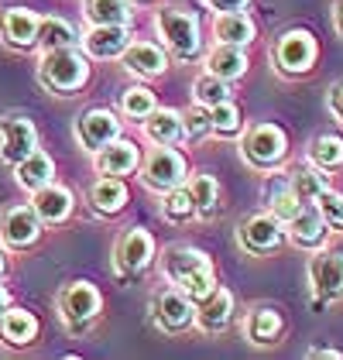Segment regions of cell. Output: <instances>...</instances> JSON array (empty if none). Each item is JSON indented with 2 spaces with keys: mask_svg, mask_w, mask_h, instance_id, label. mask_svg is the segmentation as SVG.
I'll return each instance as SVG.
<instances>
[{
  "mask_svg": "<svg viewBox=\"0 0 343 360\" xmlns=\"http://www.w3.org/2000/svg\"><path fill=\"white\" fill-rule=\"evenodd\" d=\"M89 76V65L72 49H52L41 58V83L56 93H76Z\"/></svg>",
  "mask_w": 343,
  "mask_h": 360,
  "instance_id": "6da1fadb",
  "label": "cell"
},
{
  "mask_svg": "<svg viewBox=\"0 0 343 360\" xmlns=\"http://www.w3.org/2000/svg\"><path fill=\"white\" fill-rule=\"evenodd\" d=\"M158 31L169 41L175 58H193L200 56V25L193 14L175 11V7H162L158 11Z\"/></svg>",
  "mask_w": 343,
  "mask_h": 360,
  "instance_id": "7a4b0ae2",
  "label": "cell"
},
{
  "mask_svg": "<svg viewBox=\"0 0 343 360\" xmlns=\"http://www.w3.org/2000/svg\"><path fill=\"white\" fill-rule=\"evenodd\" d=\"M182 179H186V158L172 144H162V148H155L148 155V162H144V182L151 189L169 193L175 186H182Z\"/></svg>",
  "mask_w": 343,
  "mask_h": 360,
  "instance_id": "3957f363",
  "label": "cell"
},
{
  "mask_svg": "<svg viewBox=\"0 0 343 360\" xmlns=\"http://www.w3.org/2000/svg\"><path fill=\"white\" fill-rule=\"evenodd\" d=\"M38 148V131L28 117H7L0 120V158L7 165L25 162L31 151Z\"/></svg>",
  "mask_w": 343,
  "mask_h": 360,
  "instance_id": "277c9868",
  "label": "cell"
},
{
  "mask_svg": "<svg viewBox=\"0 0 343 360\" xmlns=\"http://www.w3.org/2000/svg\"><path fill=\"white\" fill-rule=\"evenodd\" d=\"M244 158L251 165H278L285 158V134L275 124H257L254 131L244 138Z\"/></svg>",
  "mask_w": 343,
  "mask_h": 360,
  "instance_id": "5b68a950",
  "label": "cell"
},
{
  "mask_svg": "<svg viewBox=\"0 0 343 360\" xmlns=\"http://www.w3.org/2000/svg\"><path fill=\"white\" fill-rule=\"evenodd\" d=\"M41 233V223H38V213L31 206H11L0 213V240L4 248H28L38 240Z\"/></svg>",
  "mask_w": 343,
  "mask_h": 360,
  "instance_id": "8992f818",
  "label": "cell"
},
{
  "mask_svg": "<svg viewBox=\"0 0 343 360\" xmlns=\"http://www.w3.org/2000/svg\"><path fill=\"white\" fill-rule=\"evenodd\" d=\"M309 281L319 299H337L343 295V254L340 250H323L309 261Z\"/></svg>",
  "mask_w": 343,
  "mask_h": 360,
  "instance_id": "52a82bcc",
  "label": "cell"
},
{
  "mask_svg": "<svg viewBox=\"0 0 343 360\" xmlns=\"http://www.w3.org/2000/svg\"><path fill=\"white\" fill-rule=\"evenodd\" d=\"M114 254H117V271L134 275V271L148 268V261L155 257V237L148 230H141V226H134V230L124 233V240L117 244Z\"/></svg>",
  "mask_w": 343,
  "mask_h": 360,
  "instance_id": "ba28073f",
  "label": "cell"
},
{
  "mask_svg": "<svg viewBox=\"0 0 343 360\" xmlns=\"http://www.w3.org/2000/svg\"><path fill=\"white\" fill-rule=\"evenodd\" d=\"M275 58H278V65L285 72H306L316 58L313 34H306V31H288V34H282L278 45H275Z\"/></svg>",
  "mask_w": 343,
  "mask_h": 360,
  "instance_id": "9c48e42d",
  "label": "cell"
},
{
  "mask_svg": "<svg viewBox=\"0 0 343 360\" xmlns=\"http://www.w3.org/2000/svg\"><path fill=\"white\" fill-rule=\"evenodd\" d=\"M127 45H131L127 25H93L89 34L83 38L86 56L93 58H120Z\"/></svg>",
  "mask_w": 343,
  "mask_h": 360,
  "instance_id": "30bf717a",
  "label": "cell"
},
{
  "mask_svg": "<svg viewBox=\"0 0 343 360\" xmlns=\"http://www.w3.org/2000/svg\"><path fill=\"white\" fill-rule=\"evenodd\" d=\"M76 134L89 151H100L103 144L120 138V120L110 110H86L79 117V124H76Z\"/></svg>",
  "mask_w": 343,
  "mask_h": 360,
  "instance_id": "8fae6325",
  "label": "cell"
},
{
  "mask_svg": "<svg viewBox=\"0 0 343 360\" xmlns=\"http://www.w3.org/2000/svg\"><path fill=\"white\" fill-rule=\"evenodd\" d=\"M282 220L278 217H268V213H257L251 220L240 226V240H244V248L254 250V254H268V250H275L282 244Z\"/></svg>",
  "mask_w": 343,
  "mask_h": 360,
  "instance_id": "7c38bea8",
  "label": "cell"
},
{
  "mask_svg": "<svg viewBox=\"0 0 343 360\" xmlns=\"http://www.w3.org/2000/svg\"><path fill=\"white\" fill-rule=\"evenodd\" d=\"M58 309H62V319L69 323H86L100 312V292L89 285V281H76L62 292L58 299Z\"/></svg>",
  "mask_w": 343,
  "mask_h": 360,
  "instance_id": "4fadbf2b",
  "label": "cell"
},
{
  "mask_svg": "<svg viewBox=\"0 0 343 360\" xmlns=\"http://www.w3.org/2000/svg\"><path fill=\"white\" fill-rule=\"evenodd\" d=\"M31 210L38 213V220H48V223H62L69 213H72V193L62 189V186H38L34 189V199H31Z\"/></svg>",
  "mask_w": 343,
  "mask_h": 360,
  "instance_id": "5bb4252c",
  "label": "cell"
},
{
  "mask_svg": "<svg viewBox=\"0 0 343 360\" xmlns=\"http://www.w3.org/2000/svg\"><path fill=\"white\" fill-rule=\"evenodd\" d=\"M155 316L165 330H186L193 319H196V309H193V299L186 292H162L158 302H155Z\"/></svg>",
  "mask_w": 343,
  "mask_h": 360,
  "instance_id": "9a60e30c",
  "label": "cell"
},
{
  "mask_svg": "<svg viewBox=\"0 0 343 360\" xmlns=\"http://www.w3.org/2000/svg\"><path fill=\"white\" fill-rule=\"evenodd\" d=\"M124 65H127L134 76L151 79V76H162L169 62H165V52H162L158 45H151V41H134V45L124 49Z\"/></svg>",
  "mask_w": 343,
  "mask_h": 360,
  "instance_id": "2e32d148",
  "label": "cell"
},
{
  "mask_svg": "<svg viewBox=\"0 0 343 360\" xmlns=\"http://www.w3.org/2000/svg\"><path fill=\"white\" fill-rule=\"evenodd\" d=\"M96 168H100L103 175H127V172H134V168H138V148H134L131 141L114 138L110 144H103V148H100V155H96Z\"/></svg>",
  "mask_w": 343,
  "mask_h": 360,
  "instance_id": "e0dca14e",
  "label": "cell"
},
{
  "mask_svg": "<svg viewBox=\"0 0 343 360\" xmlns=\"http://www.w3.org/2000/svg\"><path fill=\"white\" fill-rule=\"evenodd\" d=\"M230 312H233V295H230L227 288H213L200 302V309H196V323H200L202 330L216 333L230 323Z\"/></svg>",
  "mask_w": 343,
  "mask_h": 360,
  "instance_id": "ac0fdd59",
  "label": "cell"
},
{
  "mask_svg": "<svg viewBox=\"0 0 343 360\" xmlns=\"http://www.w3.org/2000/svg\"><path fill=\"white\" fill-rule=\"evenodd\" d=\"M0 31L11 45H34V34H38V18L25 11V7H7L0 14Z\"/></svg>",
  "mask_w": 343,
  "mask_h": 360,
  "instance_id": "d6986e66",
  "label": "cell"
},
{
  "mask_svg": "<svg viewBox=\"0 0 343 360\" xmlns=\"http://www.w3.org/2000/svg\"><path fill=\"white\" fill-rule=\"evenodd\" d=\"M288 233H292L295 244L313 248V244L323 240V233H326V220H323V213H319L316 206H302V210L288 220Z\"/></svg>",
  "mask_w": 343,
  "mask_h": 360,
  "instance_id": "ffe728a7",
  "label": "cell"
},
{
  "mask_svg": "<svg viewBox=\"0 0 343 360\" xmlns=\"http://www.w3.org/2000/svg\"><path fill=\"white\" fill-rule=\"evenodd\" d=\"M206 65H209L213 76H220V79L230 83V79H240V76L247 72V56L240 52V45H224V41H220V49L209 52Z\"/></svg>",
  "mask_w": 343,
  "mask_h": 360,
  "instance_id": "44dd1931",
  "label": "cell"
},
{
  "mask_svg": "<svg viewBox=\"0 0 343 360\" xmlns=\"http://www.w3.org/2000/svg\"><path fill=\"white\" fill-rule=\"evenodd\" d=\"M202 268H209V257L196 248H172L169 254H165V275H169L175 285H179L182 278L202 271Z\"/></svg>",
  "mask_w": 343,
  "mask_h": 360,
  "instance_id": "7402d4cb",
  "label": "cell"
},
{
  "mask_svg": "<svg viewBox=\"0 0 343 360\" xmlns=\"http://www.w3.org/2000/svg\"><path fill=\"white\" fill-rule=\"evenodd\" d=\"M144 134L155 141V144H175V141L182 138V117L175 110H165V107L158 110L155 107V110L144 117Z\"/></svg>",
  "mask_w": 343,
  "mask_h": 360,
  "instance_id": "603a6c76",
  "label": "cell"
},
{
  "mask_svg": "<svg viewBox=\"0 0 343 360\" xmlns=\"http://www.w3.org/2000/svg\"><path fill=\"white\" fill-rule=\"evenodd\" d=\"M89 202H93L100 213H120L124 202H127V186H124L117 175H103V179L89 189Z\"/></svg>",
  "mask_w": 343,
  "mask_h": 360,
  "instance_id": "cb8c5ba5",
  "label": "cell"
},
{
  "mask_svg": "<svg viewBox=\"0 0 343 360\" xmlns=\"http://www.w3.org/2000/svg\"><path fill=\"white\" fill-rule=\"evenodd\" d=\"M34 41H38V49L52 52V49H72V45L79 41V34H76V28H72L69 21H62V18H48V21H38V34H34Z\"/></svg>",
  "mask_w": 343,
  "mask_h": 360,
  "instance_id": "d4e9b609",
  "label": "cell"
},
{
  "mask_svg": "<svg viewBox=\"0 0 343 360\" xmlns=\"http://www.w3.org/2000/svg\"><path fill=\"white\" fill-rule=\"evenodd\" d=\"M216 38L224 45H247L254 38V21L240 11H224L216 18Z\"/></svg>",
  "mask_w": 343,
  "mask_h": 360,
  "instance_id": "484cf974",
  "label": "cell"
},
{
  "mask_svg": "<svg viewBox=\"0 0 343 360\" xmlns=\"http://www.w3.org/2000/svg\"><path fill=\"white\" fill-rule=\"evenodd\" d=\"M52 172H56V165H52V158L45 155V151H31L25 162H18V182L25 186V189H38V186H45V182H52Z\"/></svg>",
  "mask_w": 343,
  "mask_h": 360,
  "instance_id": "4316f807",
  "label": "cell"
},
{
  "mask_svg": "<svg viewBox=\"0 0 343 360\" xmlns=\"http://www.w3.org/2000/svg\"><path fill=\"white\" fill-rule=\"evenodd\" d=\"M34 333H38V323H34V316L25 312V309H11V312H4V319H0V336L7 340V343H28L34 340Z\"/></svg>",
  "mask_w": 343,
  "mask_h": 360,
  "instance_id": "83f0119b",
  "label": "cell"
},
{
  "mask_svg": "<svg viewBox=\"0 0 343 360\" xmlns=\"http://www.w3.org/2000/svg\"><path fill=\"white\" fill-rule=\"evenodd\" d=\"M89 25H127V0H86Z\"/></svg>",
  "mask_w": 343,
  "mask_h": 360,
  "instance_id": "f1b7e54d",
  "label": "cell"
},
{
  "mask_svg": "<svg viewBox=\"0 0 343 360\" xmlns=\"http://www.w3.org/2000/svg\"><path fill=\"white\" fill-rule=\"evenodd\" d=\"M282 333V316L275 309H254L247 319V340L254 343H271Z\"/></svg>",
  "mask_w": 343,
  "mask_h": 360,
  "instance_id": "f546056e",
  "label": "cell"
},
{
  "mask_svg": "<svg viewBox=\"0 0 343 360\" xmlns=\"http://www.w3.org/2000/svg\"><path fill=\"white\" fill-rule=\"evenodd\" d=\"M193 96H196L200 107H216V103L230 100V86H227V79H220V76L209 72V76H200L193 83Z\"/></svg>",
  "mask_w": 343,
  "mask_h": 360,
  "instance_id": "4dcf8cb0",
  "label": "cell"
},
{
  "mask_svg": "<svg viewBox=\"0 0 343 360\" xmlns=\"http://www.w3.org/2000/svg\"><path fill=\"white\" fill-rule=\"evenodd\" d=\"M309 158H313L319 168H337V165H343V138H333V134H323V138H316L313 148H309Z\"/></svg>",
  "mask_w": 343,
  "mask_h": 360,
  "instance_id": "1f68e13d",
  "label": "cell"
},
{
  "mask_svg": "<svg viewBox=\"0 0 343 360\" xmlns=\"http://www.w3.org/2000/svg\"><path fill=\"white\" fill-rule=\"evenodd\" d=\"M292 189H295V195H299L302 202H313L316 195L326 189V175H323L319 168H302V172L292 175Z\"/></svg>",
  "mask_w": 343,
  "mask_h": 360,
  "instance_id": "d6a6232c",
  "label": "cell"
},
{
  "mask_svg": "<svg viewBox=\"0 0 343 360\" xmlns=\"http://www.w3.org/2000/svg\"><path fill=\"white\" fill-rule=\"evenodd\" d=\"M299 210H302V199L295 195L292 186H275V189H271V217H278L282 223H288Z\"/></svg>",
  "mask_w": 343,
  "mask_h": 360,
  "instance_id": "836d02e7",
  "label": "cell"
},
{
  "mask_svg": "<svg viewBox=\"0 0 343 360\" xmlns=\"http://www.w3.org/2000/svg\"><path fill=\"white\" fill-rule=\"evenodd\" d=\"M162 213H165V220H186V217H193V213H196V202H193L189 189H182V186L169 189Z\"/></svg>",
  "mask_w": 343,
  "mask_h": 360,
  "instance_id": "e575fe53",
  "label": "cell"
},
{
  "mask_svg": "<svg viewBox=\"0 0 343 360\" xmlns=\"http://www.w3.org/2000/svg\"><path fill=\"white\" fill-rule=\"evenodd\" d=\"M179 288L193 299V302H202L213 288H216V278H213V268H202V271H196V275H189V278H182L179 281Z\"/></svg>",
  "mask_w": 343,
  "mask_h": 360,
  "instance_id": "d590c367",
  "label": "cell"
},
{
  "mask_svg": "<svg viewBox=\"0 0 343 360\" xmlns=\"http://www.w3.org/2000/svg\"><path fill=\"white\" fill-rule=\"evenodd\" d=\"M209 120H213V131L216 134H237L240 131V113H237V107L230 100L209 107Z\"/></svg>",
  "mask_w": 343,
  "mask_h": 360,
  "instance_id": "8d00e7d4",
  "label": "cell"
},
{
  "mask_svg": "<svg viewBox=\"0 0 343 360\" xmlns=\"http://www.w3.org/2000/svg\"><path fill=\"white\" fill-rule=\"evenodd\" d=\"M216 179L213 175H193V182H189V195H193V202H196V210H213V202H216Z\"/></svg>",
  "mask_w": 343,
  "mask_h": 360,
  "instance_id": "74e56055",
  "label": "cell"
},
{
  "mask_svg": "<svg viewBox=\"0 0 343 360\" xmlns=\"http://www.w3.org/2000/svg\"><path fill=\"white\" fill-rule=\"evenodd\" d=\"M316 210L323 213V220L326 226H343V195L340 193H330V189H323V193L313 199Z\"/></svg>",
  "mask_w": 343,
  "mask_h": 360,
  "instance_id": "f35d334b",
  "label": "cell"
},
{
  "mask_svg": "<svg viewBox=\"0 0 343 360\" xmlns=\"http://www.w3.org/2000/svg\"><path fill=\"white\" fill-rule=\"evenodd\" d=\"M213 131V120H209V107H196V110H189L186 117H182V134L193 141L206 138Z\"/></svg>",
  "mask_w": 343,
  "mask_h": 360,
  "instance_id": "ab89813d",
  "label": "cell"
},
{
  "mask_svg": "<svg viewBox=\"0 0 343 360\" xmlns=\"http://www.w3.org/2000/svg\"><path fill=\"white\" fill-rule=\"evenodd\" d=\"M120 107H124L127 117H148V113L155 110V96L138 86V89H127V93H124V103H120Z\"/></svg>",
  "mask_w": 343,
  "mask_h": 360,
  "instance_id": "60d3db41",
  "label": "cell"
},
{
  "mask_svg": "<svg viewBox=\"0 0 343 360\" xmlns=\"http://www.w3.org/2000/svg\"><path fill=\"white\" fill-rule=\"evenodd\" d=\"M330 110H333V117L343 120V83L330 89Z\"/></svg>",
  "mask_w": 343,
  "mask_h": 360,
  "instance_id": "b9f144b4",
  "label": "cell"
},
{
  "mask_svg": "<svg viewBox=\"0 0 343 360\" xmlns=\"http://www.w3.org/2000/svg\"><path fill=\"white\" fill-rule=\"evenodd\" d=\"M206 4H209L213 11H220V14H224V11H240V7H247V0H206Z\"/></svg>",
  "mask_w": 343,
  "mask_h": 360,
  "instance_id": "7bdbcfd3",
  "label": "cell"
},
{
  "mask_svg": "<svg viewBox=\"0 0 343 360\" xmlns=\"http://www.w3.org/2000/svg\"><path fill=\"white\" fill-rule=\"evenodd\" d=\"M309 357H340L337 350H309Z\"/></svg>",
  "mask_w": 343,
  "mask_h": 360,
  "instance_id": "ee69618b",
  "label": "cell"
},
{
  "mask_svg": "<svg viewBox=\"0 0 343 360\" xmlns=\"http://www.w3.org/2000/svg\"><path fill=\"white\" fill-rule=\"evenodd\" d=\"M337 28H340V34H343V0L337 4Z\"/></svg>",
  "mask_w": 343,
  "mask_h": 360,
  "instance_id": "f6af8a7d",
  "label": "cell"
},
{
  "mask_svg": "<svg viewBox=\"0 0 343 360\" xmlns=\"http://www.w3.org/2000/svg\"><path fill=\"white\" fill-rule=\"evenodd\" d=\"M7 302H11V299H7V292H4V288H0V316H4V312H7Z\"/></svg>",
  "mask_w": 343,
  "mask_h": 360,
  "instance_id": "bcb514c9",
  "label": "cell"
},
{
  "mask_svg": "<svg viewBox=\"0 0 343 360\" xmlns=\"http://www.w3.org/2000/svg\"><path fill=\"white\" fill-rule=\"evenodd\" d=\"M0 271H4V257H0Z\"/></svg>",
  "mask_w": 343,
  "mask_h": 360,
  "instance_id": "7dc6e473",
  "label": "cell"
}]
</instances>
